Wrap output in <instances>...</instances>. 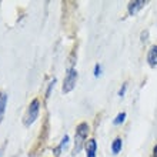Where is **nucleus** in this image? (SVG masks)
I'll return each instance as SVG.
<instances>
[{"instance_id": "obj_1", "label": "nucleus", "mask_w": 157, "mask_h": 157, "mask_svg": "<svg viewBox=\"0 0 157 157\" xmlns=\"http://www.w3.org/2000/svg\"><path fill=\"white\" fill-rule=\"evenodd\" d=\"M90 132V127L86 121L77 124L76 127V137H75V149H73V156L80 153V150L83 149V144H86V139H87V134Z\"/></svg>"}, {"instance_id": "obj_2", "label": "nucleus", "mask_w": 157, "mask_h": 157, "mask_svg": "<svg viewBox=\"0 0 157 157\" xmlns=\"http://www.w3.org/2000/svg\"><path fill=\"white\" fill-rule=\"evenodd\" d=\"M39 113H40V100L33 99L27 106V110H26L25 116H23V124L26 127H30L36 121V119L39 117Z\"/></svg>"}, {"instance_id": "obj_3", "label": "nucleus", "mask_w": 157, "mask_h": 157, "mask_svg": "<svg viewBox=\"0 0 157 157\" xmlns=\"http://www.w3.org/2000/svg\"><path fill=\"white\" fill-rule=\"evenodd\" d=\"M77 70L76 67H69L67 69V73L64 76V80H63V93H70L73 89L76 87V83H77Z\"/></svg>"}, {"instance_id": "obj_4", "label": "nucleus", "mask_w": 157, "mask_h": 157, "mask_svg": "<svg viewBox=\"0 0 157 157\" xmlns=\"http://www.w3.org/2000/svg\"><path fill=\"white\" fill-rule=\"evenodd\" d=\"M146 3L147 2H144V0H133V2H130L127 6V12L130 16H134V14H137V13L140 12L141 9L146 6Z\"/></svg>"}, {"instance_id": "obj_5", "label": "nucleus", "mask_w": 157, "mask_h": 157, "mask_svg": "<svg viewBox=\"0 0 157 157\" xmlns=\"http://www.w3.org/2000/svg\"><path fill=\"white\" fill-rule=\"evenodd\" d=\"M86 157H96V151H97V143L94 139H89L86 141Z\"/></svg>"}, {"instance_id": "obj_6", "label": "nucleus", "mask_w": 157, "mask_h": 157, "mask_svg": "<svg viewBox=\"0 0 157 157\" xmlns=\"http://www.w3.org/2000/svg\"><path fill=\"white\" fill-rule=\"evenodd\" d=\"M147 63L150 67H156L157 66V46H151L147 53Z\"/></svg>"}, {"instance_id": "obj_7", "label": "nucleus", "mask_w": 157, "mask_h": 157, "mask_svg": "<svg viewBox=\"0 0 157 157\" xmlns=\"http://www.w3.org/2000/svg\"><path fill=\"white\" fill-rule=\"evenodd\" d=\"M9 96L4 91H0V123L4 119V113H6V106H7Z\"/></svg>"}, {"instance_id": "obj_8", "label": "nucleus", "mask_w": 157, "mask_h": 157, "mask_svg": "<svg viewBox=\"0 0 157 157\" xmlns=\"http://www.w3.org/2000/svg\"><path fill=\"white\" fill-rule=\"evenodd\" d=\"M69 140H70V139H69V136H67V134H64V137H63L62 139V141H60V144L57 146V147H56V149H54V156L57 157V156H60V154H62V151H63V149H66L67 147V144H69Z\"/></svg>"}, {"instance_id": "obj_9", "label": "nucleus", "mask_w": 157, "mask_h": 157, "mask_svg": "<svg viewBox=\"0 0 157 157\" xmlns=\"http://www.w3.org/2000/svg\"><path fill=\"white\" fill-rule=\"evenodd\" d=\"M121 147H123V140H121L120 137H117V139H114V141L112 143V153L119 154L120 151H121Z\"/></svg>"}, {"instance_id": "obj_10", "label": "nucleus", "mask_w": 157, "mask_h": 157, "mask_svg": "<svg viewBox=\"0 0 157 157\" xmlns=\"http://www.w3.org/2000/svg\"><path fill=\"white\" fill-rule=\"evenodd\" d=\"M124 120H126V113L121 112V113H119V114L116 116V119L113 120V124H114V126H119V124L123 123Z\"/></svg>"}, {"instance_id": "obj_11", "label": "nucleus", "mask_w": 157, "mask_h": 157, "mask_svg": "<svg viewBox=\"0 0 157 157\" xmlns=\"http://www.w3.org/2000/svg\"><path fill=\"white\" fill-rule=\"evenodd\" d=\"M54 84H56V78H53V80L49 83V86H47V90H46V99H49V97H50V93H52V90H53Z\"/></svg>"}, {"instance_id": "obj_12", "label": "nucleus", "mask_w": 157, "mask_h": 157, "mask_svg": "<svg viewBox=\"0 0 157 157\" xmlns=\"http://www.w3.org/2000/svg\"><path fill=\"white\" fill-rule=\"evenodd\" d=\"M126 90H127V83H123V84H121V87H120V90H119V97H124Z\"/></svg>"}, {"instance_id": "obj_13", "label": "nucleus", "mask_w": 157, "mask_h": 157, "mask_svg": "<svg viewBox=\"0 0 157 157\" xmlns=\"http://www.w3.org/2000/svg\"><path fill=\"white\" fill-rule=\"evenodd\" d=\"M101 75V64H96L94 66V77H99Z\"/></svg>"}, {"instance_id": "obj_14", "label": "nucleus", "mask_w": 157, "mask_h": 157, "mask_svg": "<svg viewBox=\"0 0 157 157\" xmlns=\"http://www.w3.org/2000/svg\"><path fill=\"white\" fill-rule=\"evenodd\" d=\"M147 37H149V30H143L141 32V41H146Z\"/></svg>"}, {"instance_id": "obj_15", "label": "nucleus", "mask_w": 157, "mask_h": 157, "mask_svg": "<svg viewBox=\"0 0 157 157\" xmlns=\"http://www.w3.org/2000/svg\"><path fill=\"white\" fill-rule=\"evenodd\" d=\"M151 157H157V144L153 147V154H151Z\"/></svg>"}, {"instance_id": "obj_16", "label": "nucleus", "mask_w": 157, "mask_h": 157, "mask_svg": "<svg viewBox=\"0 0 157 157\" xmlns=\"http://www.w3.org/2000/svg\"><path fill=\"white\" fill-rule=\"evenodd\" d=\"M3 149H4V146L2 147V149H0V157H2V154H3Z\"/></svg>"}]
</instances>
